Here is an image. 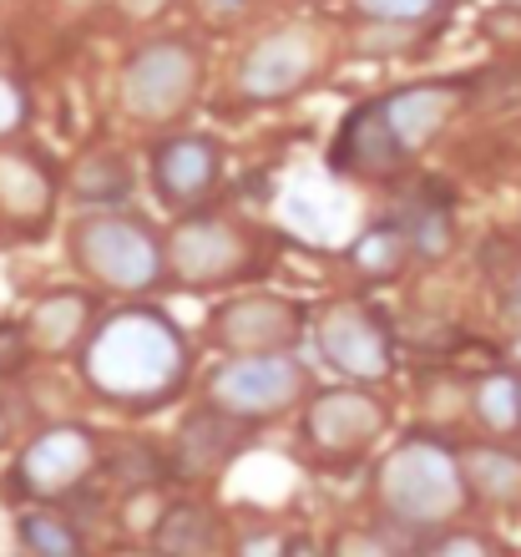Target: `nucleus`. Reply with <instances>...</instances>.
Returning a JSON list of instances; mask_svg holds the SVG:
<instances>
[{
  "label": "nucleus",
  "instance_id": "6e6552de",
  "mask_svg": "<svg viewBox=\"0 0 521 557\" xmlns=\"http://www.w3.org/2000/svg\"><path fill=\"white\" fill-rule=\"evenodd\" d=\"M91 456H97V446H91L87 431L57 425V431H46V436L30 441L15 476H21V486L36 492V497H61V492H72V486L87 476Z\"/></svg>",
  "mask_w": 521,
  "mask_h": 557
},
{
  "label": "nucleus",
  "instance_id": "0eeeda50",
  "mask_svg": "<svg viewBox=\"0 0 521 557\" xmlns=\"http://www.w3.org/2000/svg\"><path fill=\"white\" fill-rule=\"evenodd\" d=\"M319 350L349 381H385L395 366L390 335L355 305H339L319 320Z\"/></svg>",
  "mask_w": 521,
  "mask_h": 557
},
{
  "label": "nucleus",
  "instance_id": "4468645a",
  "mask_svg": "<svg viewBox=\"0 0 521 557\" xmlns=\"http://www.w3.org/2000/svg\"><path fill=\"white\" fill-rule=\"evenodd\" d=\"M233 446H238V425L228 421L223 406H213L208 416H193V421L183 425L173 467H177L183 482H198V476H208V471H218L223 461H228Z\"/></svg>",
  "mask_w": 521,
  "mask_h": 557
},
{
  "label": "nucleus",
  "instance_id": "a878e982",
  "mask_svg": "<svg viewBox=\"0 0 521 557\" xmlns=\"http://www.w3.org/2000/svg\"><path fill=\"white\" fill-rule=\"evenodd\" d=\"M441 553H486V543H476V537H450V543H441Z\"/></svg>",
  "mask_w": 521,
  "mask_h": 557
},
{
  "label": "nucleus",
  "instance_id": "39448f33",
  "mask_svg": "<svg viewBox=\"0 0 521 557\" xmlns=\"http://www.w3.org/2000/svg\"><path fill=\"white\" fill-rule=\"evenodd\" d=\"M299 385H305V370H299L294 355L244 350L238 360H228V366L208 381V396H213V406L238 416V421H259V416L284 411V406L299 396Z\"/></svg>",
  "mask_w": 521,
  "mask_h": 557
},
{
  "label": "nucleus",
  "instance_id": "cd10ccee",
  "mask_svg": "<svg viewBox=\"0 0 521 557\" xmlns=\"http://www.w3.org/2000/svg\"><path fill=\"white\" fill-rule=\"evenodd\" d=\"M511 305H517V309H521V269H517V299H511Z\"/></svg>",
  "mask_w": 521,
  "mask_h": 557
},
{
  "label": "nucleus",
  "instance_id": "5701e85b",
  "mask_svg": "<svg viewBox=\"0 0 521 557\" xmlns=\"http://www.w3.org/2000/svg\"><path fill=\"white\" fill-rule=\"evenodd\" d=\"M360 11L375 21H420L435 11V0H360Z\"/></svg>",
  "mask_w": 521,
  "mask_h": 557
},
{
  "label": "nucleus",
  "instance_id": "bb28decb",
  "mask_svg": "<svg viewBox=\"0 0 521 557\" xmlns=\"http://www.w3.org/2000/svg\"><path fill=\"white\" fill-rule=\"evenodd\" d=\"M127 5H132V11H137V15H147V11H158L162 0H127Z\"/></svg>",
  "mask_w": 521,
  "mask_h": 557
},
{
  "label": "nucleus",
  "instance_id": "c85d7f7f",
  "mask_svg": "<svg viewBox=\"0 0 521 557\" xmlns=\"http://www.w3.org/2000/svg\"><path fill=\"white\" fill-rule=\"evenodd\" d=\"M517 360H521V345H517Z\"/></svg>",
  "mask_w": 521,
  "mask_h": 557
},
{
  "label": "nucleus",
  "instance_id": "f257e3e1",
  "mask_svg": "<svg viewBox=\"0 0 521 557\" xmlns=\"http://www.w3.org/2000/svg\"><path fill=\"white\" fill-rule=\"evenodd\" d=\"M82 370L107 400H158L183 381L188 345L158 309H116L87 339Z\"/></svg>",
  "mask_w": 521,
  "mask_h": 557
},
{
  "label": "nucleus",
  "instance_id": "423d86ee",
  "mask_svg": "<svg viewBox=\"0 0 521 557\" xmlns=\"http://www.w3.org/2000/svg\"><path fill=\"white\" fill-rule=\"evenodd\" d=\"M193 91H198V57L183 41L142 46L127 61V76H122V97L147 122H162V117H173V112H183Z\"/></svg>",
  "mask_w": 521,
  "mask_h": 557
},
{
  "label": "nucleus",
  "instance_id": "393cba45",
  "mask_svg": "<svg viewBox=\"0 0 521 557\" xmlns=\"http://www.w3.org/2000/svg\"><path fill=\"white\" fill-rule=\"evenodd\" d=\"M244 5H248V0H203V11H208V15H238Z\"/></svg>",
  "mask_w": 521,
  "mask_h": 557
},
{
  "label": "nucleus",
  "instance_id": "2eb2a0df",
  "mask_svg": "<svg viewBox=\"0 0 521 557\" xmlns=\"http://www.w3.org/2000/svg\"><path fill=\"white\" fill-rule=\"evenodd\" d=\"M390 219L400 223V234L410 238V253H420V259H441L450 249V203L441 193H415Z\"/></svg>",
  "mask_w": 521,
  "mask_h": 557
},
{
  "label": "nucleus",
  "instance_id": "f3484780",
  "mask_svg": "<svg viewBox=\"0 0 521 557\" xmlns=\"http://www.w3.org/2000/svg\"><path fill=\"white\" fill-rule=\"evenodd\" d=\"M152 543L162 553H208L218 543V528L213 517L198 512V507H173V512H162V528Z\"/></svg>",
  "mask_w": 521,
  "mask_h": 557
},
{
  "label": "nucleus",
  "instance_id": "412c9836",
  "mask_svg": "<svg viewBox=\"0 0 521 557\" xmlns=\"http://www.w3.org/2000/svg\"><path fill=\"white\" fill-rule=\"evenodd\" d=\"M21 543L41 557H76L82 553V532H72L51 512H30V517H21Z\"/></svg>",
  "mask_w": 521,
  "mask_h": 557
},
{
  "label": "nucleus",
  "instance_id": "6ab92c4d",
  "mask_svg": "<svg viewBox=\"0 0 521 557\" xmlns=\"http://www.w3.org/2000/svg\"><path fill=\"white\" fill-rule=\"evenodd\" d=\"M466 476H471L476 492H486L496 502H511L521 492V461L507 451H471L466 456Z\"/></svg>",
  "mask_w": 521,
  "mask_h": 557
},
{
  "label": "nucleus",
  "instance_id": "b1692460",
  "mask_svg": "<svg viewBox=\"0 0 521 557\" xmlns=\"http://www.w3.org/2000/svg\"><path fill=\"white\" fill-rule=\"evenodd\" d=\"M21 122H26V97H21V91H15L11 82L0 76V137L15 133Z\"/></svg>",
  "mask_w": 521,
  "mask_h": 557
},
{
  "label": "nucleus",
  "instance_id": "20e7f679",
  "mask_svg": "<svg viewBox=\"0 0 521 557\" xmlns=\"http://www.w3.org/2000/svg\"><path fill=\"white\" fill-rule=\"evenodd\" d=\"M76 264L102 278L107 289L142 294L162 278V244L147 223L102 213L76 228Z\"/></svg>",
  "mask_w": 521,
  "mask_h": 557
},
{
  "label": "nucleus",
  "instance_id": "f03ea898",
  "mask_svg": "<svg viewBox=\"0 0 521 557\" xmlns=\"http://www.w3.org/2000/svg\"><path fill=\"white\" fill-rule=\"evenodd\" d=\"M456 107V87L450 82H420V87L390 91L380 102H364L360 112H349L334 143V168L345 173H395L406 152L425 147L435 127L450 117Z\"/></svg>",
  "mask_w": 521,
  "mask_h": 557
},
{
  "label": "nucleus",
  "instance_id": "1a4fd4ad",
  "mask_svg": "<svg viewBox=\"0 0 521 557\" xmlns=\"http://www.w3.org/2000/svg\"><path fill=\"white\" fill-rule=\"evenodd\" d=\"M218 168H223V152L208 137H173V143H162L158 158H152V177H158L162 203L168 208L198 203L218 183Z\"/></svg>",
  "mask_w": 521,
  "mask_h": 557
},
{
  "label": "nucleus",
  "instance_id": "9d476101",
  "mask_svg": "<svg viewBox=\"0 0 521 557\" xmlns=\"http://www.w3.org/2000/svg\"><path fill=\"white\" fill-rule=\"evenodd\" d=\"M314 66V51L299 30H278L269 41L253 46V57L244 61V91L259 97V102H274V97H289L299 82Z\"/></svg>",
  "mask_w": 521,
  "mask_h": 557
},
{
  "label": "nucleus",
  "instance_id": "dca6fc26",
  "mask_svg": "<svg viewBox=\"0 0 521 557\" xmlns=\"http://www.w3.org/2000/svg\"><path fill=\"white\" fill-rule=\"evenodd\" d=\"M284 213H289L294 234H305V238H334V228L349 223L345 198H334V193L319 188V183H299V188L289 193Z\"/></svg>",
  "mask_w": 521,
  "mask_h": 557
},
{
  "label": "nucleus",
  "instance_id": "ddd939ff",
  "mask_svg": "<svg viewBox=\"0 0 521 557\" xmlns=\"http://www.w3.org/2000/svg\"><path fill=\"white\" fill-rule=\"evenodd\" d=\"M218 335L228 339L233 350H284L299 335V309L278 305V299H253L238 305L218 320Z\"/></svg>",
  "mask_w": 521,
  "mask_h": 557
},
{
  "label": "nucleus",
  "instance_id": "9b49d317",
  "mask_svg": "<svg viewBox=\"0 0 521 557\" xmlns=\"http://www.w3.org/2000/svg\"><path fill=\"white\" fill-rule=\"evenodd\" d=\"M380 431V406L360 391H330L309 406V436L334 451H355Z\"/></svg>",
  "mask_w": 521,
  "mask_h": 557
},
{
  "label": "nucleus",
  "instance_id": "f8f14e48",
  "mask_svg": "<svg viewBox=\"0 0 521 557\" xmlns=\"http://www.w3.org/2000/svg\"><path fill=\"white\" fill-rule=\"evenodd\" d=\"M244 264V244L213 219H193L173 238V269L183 278H228Z\"/></svg>",
  "mask_w": 521,
  "mask_h": 557
},
{
  "label": "nucleus",
  "instance_id": "7ed1b4c3",
  "mask_svg": "<svg viewBox=\"0 0 521 557\" xmlns=\"http://www.w3.org/2000/svg\"><path fill=\"white\" fill-rule=\"evenodd\" d=\"M466 502V467L441 441H406L380 467V507L400 528H441L461 512Z\"/></svg>",
  "mask_w": 521,
  "mask_h": 557
},
{
  "label": "nucleus",
  "instance_id": "a211bd4d",
  "mask_svg": "<svg viewBox=\"0 0 521 557\" xmlns=\"http://www.w3.org/2000/svg\"><path fill=\"white\" fill-rule=\"evenodd\" d=\"M355 264L360 269H370V274H395L400 269V259L410 253V238L400 234V223L395 219H385V223H375L370 234H360L355 238Z\"/></svg>",
  "mask_w": 521,
  "mask_h": 557
},
{
  "label": "nucleus",
  "instance_id": "aec40b11",
  "mask_svg": "<svg viewBox=\"0 0 521 557\" xmlns=\"http://www.w3.org/2000/svg\"><path fill=\"white\" fill-rule=\"evenodd\" d=\"M476 416L492 425L496 436H507L521 425V385L511 375H486L476 385Z\"/></svg>",
  "mask_w": 521,
  "mask_h": 557
},
{
  "label": "nucleus",
  "instance_id": "4be33fe9",
  "mask_svg": "<svg viewBox=\"0 0 521 557\" xmlns=\"http://www.w3.org/2000/svg\"><path fill=\"white\" fill-rule=\"evenodd\" d=\"M82 198H87V203H116V198H127V173H122L112 158H97L87 173H82Z\"/></svg>",
  "mask_w": 521,
  "mask_h": 557
}]
</instances>
